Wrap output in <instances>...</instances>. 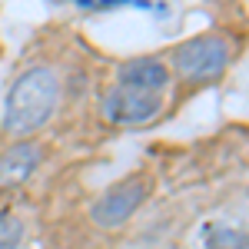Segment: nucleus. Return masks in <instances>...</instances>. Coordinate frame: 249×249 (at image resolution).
I'll use <instances>...</instances> for the list:
<instances>
[{"instance_id":"obj_9","label":"nucleus","mask_w":249,"mask_h":249,"mask_svg":"<svg viewBox=\"0 0 249 249\" xmlns=\"http://www.w3.org/2000/svg\"><path fill=\"white\" fill-rule=\"evenodd\" d=\"M53 3H77L83 10H113L123 3H136V7H150L153 0H53Z\"/></svg>"},{"instance_id":"obj_6","label":"nucleus","mask_w":249,"mask_h":249,"mask_svg":"<svg viewBox=\"0 0 249 249\" xmlns=\"http://www.w3.org/2000/svg\"><path fill=\"white\" fill-rule=\"evenodd\" d=\"M166 80H170V73H166V67L160 63V60H130V63H123L120 67V73H116V83H130V87H140V90H153V93H160L163 87H166Z\"/></svg>"},{"instance_id":"obj_7","label":"nucleus","mask_w":249,"mask_h":249,"mask_svg":"<svg viewBox=\"0 0 249 249\" xmlns=\"http://www.w3.org/2000/svg\"><path fill=\"white\" fill-rule=\"evenodd\" d=\"M203 249H249V239L243 230L226 226V223H213L203 230Z\"/></svg>"},{"instance_id":"obj_1","label":"nucleus","mask_w":249,"mask_h":249,"mask_svg":"<svg viewBox=\"0 0 249 249\" xmlns=\"http://www.w3.org/2000/svg\"><path fill=\"white\" fill-rule=\"evenodd\" d=\"M57 96H60V83L57 73L47 67H34L27 73H20L17 83L7 93V107H3V126L7 133H37L40 126L53 116L57 110Z\"/></svg>"},{"instance_id":"obj_2","label":"nucleus","mask_w":249,"mask_h":249,"mask_svg":"<svg viewBox=\"0 0 249 249\" xmlns=\"http://www.w3.org/2000/svg\"><path fill=\"white\" fill-rule=\"evenodd\" d=\"M230 63V47L223 37H193L173 50V70L190 83L219 80Z\"/></svg>"},{"instance_id":"obj_4","label":"nucleus","mask_w":249,"mask_h":249,"mask_svg":"<svg viewBox=\"0 0 249 249\" xmlns=\"http://www.w3.org/2000/svg\"><path fill=\"white\" fill-rule=\"evenodd\" d=\"M163 107V96L153 90H140L130 83H116L110 93L103 96V116L116 126H140L150 123Z\"/></svg>"},{"instance_id":"obj_3","label":"nucleus","mask_w":249,"mask_h":249,"mask_svg":"<svg viewBox=\"0 0 249 249\" xmlns=\"http://www.w3.org/2000/svg\"><path fill=\"white\" fill-rule=\"evenodd\" d=\"M146 196H150V183H146L143 176H130V179L116 183L113 190H107L93 206H90V219H93L100 230L123 226V223L143 206Z\"/></svg>"},{"instance_id":"obj_8","label":"nucleus","mask_w":249,"mask_h":249,"mask_svg":"<svg viewBox=\"0 0 249 249\" xmlns=\"http://www.w3.org/2000/svg\"><path fill=\"white\" fill-rule=\"evenodd\" d=\"M23 239V223L14 213H0V249H17Z\"/></svg>"},{"instance_id":"obj_5","label":"nucleus","mask_w":249,"mask_h":249,"mask_svg":"<svg viewBox=\"0 0 249 249\" xmlns=\"http://www.w3.org/2000/svg\"><path fill=\"white\" fill-rule=\"evenodd\" d=\"M40 156H43V150L37 143H30V140H20L14 146H7L0 153V193L23 186L34 176V170L40 166Z\"/></svg>"}]
</instances>
